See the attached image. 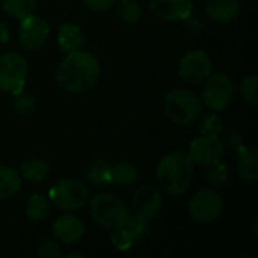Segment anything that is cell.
Returning <instances> with one entry per match:
<instances>
[{"label": "cell", "mask_w": 258, "mask_h": 258, "mask_svg": "<svg viewBox=\"0 0 258 258\" xmlns=\"http://www.w3.org/2000/svg\"><path fill=\"white\" fill-rule=\"evenodd\" d=\"M51 231L57 242L63 245H74L83 237L85 225L82 219H79L77 216L65 213L54 219L51 225Z\"/></svg>", "instance_id": "obj_14"}, {"label": "cell", "mask_w": 258, "mask_h": 258, "mask_svg": "<svg viewBox=\"0 0 258 258\" xmlns=\"http://www.w3.org/2000/svg\"><path fill=\"white\" fill-rule=\"evenodd\" d=\"M154 15L163 21H183L192 14V0H150Z\"/></svg>", "instance_id": "obj_15"}, {"label": "cell", "mask_w": 258, "mask_h": 258, "mask_svg": "<svg viewBox=\"0 0 258 258\" xmlns=\"http://www.w3.org/2000/svg\"><path fill=\"white\" fill-rule=\"evenodd\" d=\"M9 39V30L5 23H0V42H6Z\"/></svg>", "instance_id": "obj_33"}, {"label": "cell", "mask_w": 258, "mask_h": 258, "mask_svg": "<svg viewBox=\"0 0 258 258\" xmlns=\"http://www.w3.org/2000/svg\"><path fill=\"white\" fill-rule=\"evenodd\" d=\"M225 209V201L218 189L206 187L200 189L189 201L187 210L190 218L198 224H213L216 222Z\"/></svg>", "instance_id": "obj_7"}, {"label": "cell", "mask_w": 258, "mask_h": 258, "mask_svg": "<svg viewBox=\"0 0 258 258\" xmlns=\"http://www.w3.org/2000/svg\"><path fill=\"white\" fill-rule=\"evenodd\" d=\"M116 15L127 24H136L142 20L144 11L139 0H116Z\"/></svg>", "instance_id": "obj_24"}, {"label": "cell", "mask_w": 258, "mask_h": 258, "mask_svg": "<svg viewBox=\"0 0 258 258\" xmlns=\"http://www.w3.org/2000/svg\"><path fill=\"white\" fill-rule=\"evenodd\" d=\"M3 11L15 20H23L36 11V0H0Z\"/></svg>", "instance_id": "obj_25"}, {"label": "cell", "mask_w": 258, "mask_h": 258, "mask_svg": "<svg viewBox=\"0 0 258 258\" xmlns=\"http://www.w3.org/2000/svg\"><path fill=\"white\" fill-rule=\"evenodd\" d=\"M148 231V222L132 215L127 218V221L112 233V245L118 251H128L132 249L138 242H141Z\"/></svg>", "instance_id": "obj_13"}, {"label": "cell", "mask_w": 258, "mask_h": 258, "mask_svg": "<svg viewBox=\"0 0 258 258\" xmlns=\"http://www.w3.org/2000/svg\"><path fill=\"white\" fill-rule=\"evenodd\" d=\"M195 175V163L186 151H172L160 159L156 166V178L160 190L169 197L184 195Z\"/></svg>", "instance_id": "obj_2"}, {"label": "cell", "mask_w": 258, "mask_h": 258, "mask_svg": "<svg viewBox=\"0 0 258 258\" xmlns=\"http://www.w3.org/2000/svg\"><path fill=\"white\" fill-rule=\"evenodd\" d=\"M201 135H219L222 132V121L218 115H210L203 119L200 124Z\"/></svg>", "instance_id": "obj_30"}, {"label": "cell", "mask_w": 258, "mask_h": 258, "mask_svg": "<svg viewBox=\"0 0 258 258\" xmlns=\"http://www.w3.org/2000/svg\"><path fill=\"white\" fill-rule=\"evenodd\" d=\"M100 77L97 57L82 48L67 53L56 70V82L70 94H85L95 88Z\"/></svg>", "instance_id": "obj_1"}, {"label": "cell", "mask_w": 258, "mask_h": 258, "mask_svg": "<svg viewBox=\"0 0 258 258\" xmlns=\"http://www.w3.org/2000/svg\"><path fill=\"white\" fill-rule=\"evenodd\" d=\"M65 257H82V258H85V255L83 254H79V252H73V254H67Z\"/></svg>", "instance_id": "obj_34"}, {"label": "cell", "mask_w": 258, "mask_h": 258, "mask_svg": "<svg viewBox=\"0 0 258 258\" xmlns=\"http://www.w3.org/2000/svg\"><path fill=\"white\" fill-rule=\"evenodd\" d=\"M48 198L60 212H76L88 203L89 189L77 178H60L50 189Z\"/></svg>", "instance_id": "obj_6"}, {"label": "cell", "mask_w": 258, "mask_h": 258, "mask_svg": "<svg viewBox=\"0 0 258 258\" xmlns=\"http://www.w3.org/2000/svg\"><path fill=\"white\" fill-rule=\"evenodd\" d=\"M29 76V65L23 54L8 51L0 56V91L17 94L24 89Z\"/></svg>", "instance_id": "obj_8"}, {"label": "cell", "mask_w": 258, "mask_h": 258, "mask_svg": "<svg viewBox=\"0 0 258 258\" xmlns=\"http://www.w3.org/2000/svg\"><path fill=\"white\" fill-rule=\"evenodd\" d=\"M206 14L215 23H231L240 14L239 0H206Z\"/></svg>", "instance_id": "obj_16"}, {"label": "cell", "mask_w": 258, "mask_h": 258, "mask_svg": "<svg viewBox=\"0 0 258 258\" xmlns=\"http://www.w3.org/2000/svg\"><path fill=\"white\" fill-rule=\"evenodd\" d=\"M257 85H258V77L255 73L246 74L239 85V91L242 98L251 104V106H257Z\"/></svg>", "instance_id": "obj_28"}, {"label": "cell", "mask_w": 258, "mask_h": 258, "mask_svg": "<svg viewBox=\"0 0 258 258\" xmlns=\"http://www.w3.org/2000/svg\"><path fill=\"white\" fill-rule=\"evenodd\" d=\"M51 207H53V204H51L48 195H45L42 192H36L29 198V201L26 204V216L33 222H42L50 216Z\"/></svg>", "instance_id": "obj_21"}, {"label": "cell", "mask_w": 258, "mask_h": 258, "mask_svg": "<svg viewBox=\"0 0 258 258\" xmlns=\"http://www.w3.org/2000/svg\"><path fill=\"white\" fill-rule=\"evenodd\" d=\"M207 172H206V180L209 183L210 187L213 189H221L227 184L228 178H230V168L221 162H216L210 166H207Z\"/></svg>", "instance_id": "obj_26"}, {"label": "cell", "mask_w": 258, "mask_h": 258, "mask_svg": "<svg viewBox=\"0 0 258 258\" xmlns=\"http://www.w3.org/2000/svg\"><path fill=\"white\" fill-rule=\"evenodd\" d=\"M85 6L95 12H104L115 6L116 0H83Z\"/></svg>", "instance_id": "obj_31"}, {"label": "cell", "mask_w": 258, "mask_h": 258, "mask_svg": "<svg viewBox=\"0 0 258 258\" xmlns=\"http://www.w3.org/2000/svg\"><path fill=\"white\" fill-rule=\"evenodd\" d=\"M110 178L112 184L116 186H132L139 180V168L127 160H121L116 163H112L110 168Z\"/></svg>", "instance_id": "obj_22"}, {"label": "cell", "mask_w": 258, "mask_h": 258, "mask_svg": "<svg viewBox=\"0 0 258 258\" xmlns=\"http://www.w3.org/2000/svg\"><path fill=\"white\" fill-rule=\"evenodd\" d=\"M89 215L98 227L113 231L127 221L130 210L125 201H122L119 197L104 192L91 200Z\"/></svg>", "instance_id": "obj_4"}, {"label": "cell", "mask_w": 258, "mask_h": 258, "mask_svg": "<svg viewBox=\"0 0 258 258\" xmlns=\"http://www.w3.org/2000/svg\"><path fill=\"white\" fill-rule=\"evenodd\" d=\"M36 107L35 98L32 94L20 91L17 94H14V101H12V109L18 116H30L33 115Z\"/></svg>", "instance_id": "obj_27"}, {"label": "cell", "mask_w": 258, "mask_h": 258, "mask_svg": "<svg viewBox=\"0 0 258 258\" xmlns=\"http://www.w3.org/2000/svg\"><path fill=\"white\" fill-rule=\"evenodd\" d=\"M212 74V60L204 50H189L178 62V76L187 85L204 83Z\"/></svg>", "instance_id": "obj_9"}, {"label": "cell", "mask_w": 258, "mask_h": 258, "mask_svg": "<svg viewBox=\"0 0 258 258\" xmlns=\"http://www.w3.org/2000/svg\"><path fill=\"white\" fill-rule=\"evenodd\" d=\"M110 168L112 163L107 159L97 157L94 159L86 169V178L94 187H107L112 184L110 178Z\"/></svg>", "instance_id": "obj_20"}, {"label": "cell", "mask_w": 258, "mask_h": 258, "mask_svg": "<svg viewBox=\"0 0 258 258\" xmlns=\"http://www.w3.org/2000/svg\"><path fill=\"white\" fill-rule=\"evenodd\" d=\"M36 255L41 258H59L62 255V246L60 242L56 239H45L39 243L36 249Z\"/></svg>", "instance_id": "obj_29"}, {"label": "cell", "mask_w": 258, "mask_h": 258, "mask_svg": "<svg viewBox=\"0 0 258 258\" xmlns=\"http://www.w3.org/2000/svg\"><path fill=\"white\" fill-rule=\"evenodd\" d=\"M50 171H51V166H50L48 160H45L42 157L27 159L20 166L21 178H24L26 181H30V183L44 181L50 175Z\"/></svg>", "instance_id": "obj_19"}, {"label": "cell", "mask_w": 258, "mask_h": 258, "mask_svg": "<svg viewBox=\"0 0 258 258\" xmlns=\"http://www.w3.org/2000/svg\"><path fill=\"white\" fill-rule=\"evenodd\" d=\"M163 112L174 124L190 125L204 116V104L194 91L175 88L165 95Z\"/></svg>", "instance_id": "obj_3"}, {"label": "cell", "mask_w": 258, "mask_h": 258, "mask_svg": "<svg viewBox=\"0 0 258 258\" xmlns=\"http://www.w3.org/2000/svg\"><path fill=\"white\" fill-rule=\"evenodd\" d=\"M162 209H163V195L160 187L145 184L133 194L128 210L132 215L150 222L162 212Z\"/></svg>", "instance_id": "obj_11"}, {"label": "cell", "mask_w": 258, "mask_h": 258, "mask_svg": "<svg viewBox=\"0 0 258 258\" xmlns=\"http://www.w3.org/2000/svg\"><path fill=\"white\" fill-rule=\"evenodd\" d=\"M227 144H228V147H230L233 151H237L242 145H245L242 136H240L237 132H231V133L227 135Z\"/></svg>", "instance_id": "obj_32"}, {"label": "cell", "mask_w": 258, "mask_h": 258, "mask_svg": "<svg viewBox=\"0 0 258 258\" xmlns=\"http://www.w3.org/2000/svg\"><path fill=\"white\" fill-rule=\"evenodd\" d=\"M187 154L195 166H210L224 159L225 144L219 135H200L190 142Z\"/></svg>", "instance_id": "obj_10"}, {"label": "cell", "mask_w": 258, "mask_h": 258, "mask_svg": "<svg viewBox=\"0 0 258 258\" xmlns=\"http://www.w3.org/2000/svg\"><path fill=\"white\" fill-rule=\"evenodd\" d=\"M236 94L234 80L227 73H212L206 79V86L201 94L204 107L215 113H221L228 109Z\"/></svg>", "instance_id": "obj_5"}, {"label": "cell", "mask_w": 258, "mask_h": 258, "mask_svg": "<svg viewBox=\"0 0 258 258\" xmlns=\"http://www.w3.org/2000/svg\"><path fill=\"white\" fill-rule=\"evenodd\" d=\"M236 171L245 181H255L258 178V150L255 147L242 145L237 151Z\"/></svg>", "instance_id": "obj_17"}, {"label": "cell", "mask_w": 258, "mask_h": 258, "mask_svg": "<svg viewBox=\"0 0 258 258\" xmlns=\"http://www.w3.org/2000/svg\"><path fill=\"white\" fill-rule=\"evenodd\" d=\"M56 41L63 53H70L83 45V32L74 23H63L57 29Z\"/></svg>", "instance_id": "obj_18"}, {"label": "cell", "mask_w": 258, "mask_h": 258, "mask_svg": "<svg viewBox=\"0 0 258 258\" xmlns=\"http://www.w3.org/2000/svg\"><path fill=\"white\" fill-rule=\"evenodd\" d=\"M50 36V24L35 14L20 20L18 42L27 51H36L45 45Z\"/></svg>", "instance_id": "obj_12"}, {"label": "cell", "mask_w": 258, "mask_h": 258, "mask_svg": "<svg viewBox=\"0 0 258 258\" xmlns=\"http://www.w3.org/2000/svg\"><path fill=\"white\" fill-rule=\"evenodd\" d=\"M21 189V175L14 168L0 166V201L15 197Z\"/></svg>", "instance_id": "obj_23"}]
</instances>
